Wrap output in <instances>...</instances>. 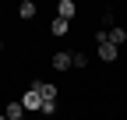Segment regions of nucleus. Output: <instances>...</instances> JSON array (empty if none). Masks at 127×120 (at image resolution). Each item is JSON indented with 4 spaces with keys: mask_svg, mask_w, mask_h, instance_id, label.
I'll list each match as a JSON object with an SVG mask.
<instances>
[{
    "mask_svg": "<svg viewBox=\"0 0 127 120\" xmlns=\"http://www.w3.org/2000/svg\"><path fill=\"white\" fill-rule=\"evenodd\" d=\"M50 32H53L57 39H64V35L71 32V21H64V18H53V21H50Z\"/></svg>",
    "mask_w": 127,
    "mask_h": 120,
    "instance_id": "7",
    "label": "nucleus"
},
{
    "mask_svg": "<svg viewBox=\"0 0 127 120\" xmlns=\"http://www.w3.org/2000/svg\"><path fill=\"white\" fill-rule=\"evenodd\" d=\"M0 120H7V117H4V113H0Z\"/></svg>",
    "mask_w": 127,
    "mask_h": 120,
    "instance_id": "13",
    "label": "nucleus"
},
{
    "mask_svg": "<svg viewBox=\"0 0 127 120\" xmlns=\"http://www.w3.org/2000/svg\"><path fill=\"white\" fill-rule=\"evenodd\" d=\"M71 67H88V57L85 53H71Z\"/></svg>",
    "mask_w": 127,
    "mask_h": 120,
    "instance_id": "10",
    "label": "nucleus"
},
{
    "mask_svg": "<svg viewBox=\"0 0 127 120\" xmlns=\"http://www.w3.org/2000/svg\"><path fill=\"white\" fill-rule=\"evenodd\" d=\"M18 18L21 21H32V18H35V4H32V0H21V4H18Z\"/></svg>",
    "mask_w": 127,
    "mask_h": 120,
    "instance_id": "8",
    "label": "nucleus"
},
{
    "mask_svg": "<svg viewBox=\"0 0 127 120\" xmlns=\"http://www.w3.org/2000/svg\"><path fill=\"white\" fill-rule=\"evenodd\" d=\"M74 14H78V4H74V0H60V4H57V18H64V21H71Z\"/></svg>",
    "mask_w": 127,
    "mask_h": 120,
    "instance_id": "4",
    "label": "nucleus"
},
{
    "mask_svg": "<svg viewBox=\"0 0 127 120\" xmlns=\"http://www.w3.org/2000/svg\"><path fill=\"white\" fill-rule=\"evenodd\" d=\"M0 53H4V42H0Z\"/></svg>",
    "mask_w": 127,
    "mask_h": 120,
    "instance_id": "12",
    "label": "nucleus"
},
{
    "mask_svg": "<svg viewBox=\"0 0 127 120\" xmlns=\"http://www.w3.org/2000/svg\"><path fill=\"white\" fill-rule=\"evenodd\" d=\"M39 113H42V117H53V113H57V102H42Z\"/></svg>",
    "mask_w": 127,
    "mask_h": 120,
    "instance_id": "11",
    "label": "nucleus"
},
{
    "mask_svg": "<svg viewBox=\"0 0 127 120\" xmlns=\"http://www.w3.org/2000/svg\"><path fill=\"white\" fill-rule=\"evenodd\" d=\"M32 88H39L42 102H57V95H60V88H57L53 81H32Z\"/></svg>",
    "mask_w": 127,
    "mask_h": 120,
    "instance_id": "2",
    "label": "nucleus"
},
{
    "mask_svg": "<svg viewBox=\"0 0 127 120\" xmlns=\"http://www.w3.org/2000/svg\"><path fill=\"white\" fill-rule=\"evenodd\" d=\"M21 106H25V113H39V110H42V95H39V88L28 85V92H21Z\"/></svg>",
    "mask_w": 127,
    "mask_h": 120,
    "instance_id": "1",
    "label": "nucleus"
},
{
    "mask_svg": "<svg viewBox=\"0 0 127 120\" xmlns=\"http://www.w3.org/2000/svg\"><path fill=\"white\" fill-rule=\"evenodd\" d=\"M95 53H99L102 64H117V57H120V50L113 46V42H99V46H95Z\"/></svg>",
    "mask_w": 127,
    "mask_h": 120,
    "instance_id": "3",
    "label": "nucleus"
},
{
    "mask_svg": "<svg viewBox=\"0 0 127 120\" xmlns=\"http://www.w3.org/2000/svg\"><path fill=\"white\" fill-rule=\"evenodd\" d=\"M4 117H7V120H25V106H21V99H11Z\"/></svg>",
    "mask_w": 127,
    "mask_h": 120,
    "instance_id": "5",
    "label": "nucleus"
},
{
    "mask_svg": "<svg viewBox=\"0 0 127 120\" xmlns=\"http://www.w3.org/2000/svg\"><path fill=\"white\" fill-rule=\"evenodd\" d=\"M109 42H113L117 50L124 46V42H127V32H124V25H117V28H109Z\"/></svg>",
    "mask_w": 127,
    "mask_h": 120,
    "instance_id": "9",
    "label": "nucleus"
},
{
    "mask_svg": "<svg viewBox=\"0 0 127 120\" xmlns=\"http://www.w3.org/2000/svg\"><path fill=\"white\" fill-rule=\"evenodd\" d=\"M50 64H53V71H67V67H71V53H64V50L53 53V57H50Z\"/></svg>",
    "mask_w": 127,
    "mask_h": 120,
    "instance_id": "6",
    "label": "nucleus"
}]
</instances>
